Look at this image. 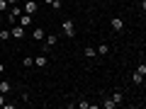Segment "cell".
<instances>
[{"instance_id": "1", "label": "cell", "mask_w": 146, "mask_h": 109, "mask_svg": "<svg viewBox=\"0 0 146 109\" xmlns=\"http://www.w3.org/2000/svg\"><path fill=\"white\" fill-rule=\"evenodd\" d=\"M56 44H58V36L56 34H46V36H44V41L39 44V46H42V53H49Z\"/></svg>"}, {"instance_id": "2", "label": "cell", "mask_w": 146, "mask_h": 109, "mask_svg": "<svg viewBox=\"0 0 146 109\" xmlns=\"http://www.w3.org/2000/svg\"><path fill=\"white\" fill-rule=\"evenodd\" d=\"M61 29H63V36H66V39H76V22L73 20H63Z\"/></svg>"}, {"instance_id": "3", "label": "cell", "mask_w": 146, "mask_h": 109, "mask_svg": "<svg viewBox=\"0 0 146 109\" xmlns=\"http://www.w3.org/2000/svg\"><path fill=\"white\" fill-rule=\"evenodd\" d=\"M110 29L115 32V34H122V32H124V20H122L119 15H115L110 20Z\"/></svg>"}, {"instance_id": "4", "label": "cell", "mask_w": 146, "mask_h": 109, "mask_svg": "<svg viewBox=\"0 0 146 109\" xmlns=\"http://www.w3.org/2000/svg\"><path fill=\"white\" fill-rule=\"evenodd\" d=\"M22 15V7L20 5H10V10H7V22L10 24H17V17Z\"/></svg>"}, {"instance_id": "5", "label": "cell", "mask_w": 146, "mask_h": 109, "mask_svg": "<svg viewBox=\"0 0 146 109\" xmlns=\"http://www.w3.org/2000/svg\"><path fill=\"white\" fill-rule=\"evenodd\" d=\"M10 39H15V41L25 39V27H22V24H12V29H10Z\"/></svg>"}, {"instance_id": "6", "label": "cell", "mask_w": 146, "mask_h": 109, "mask_svg": "<svg viewBox=\"0 0 146 109\" xmlns=\"http://www.w3.org/2000/svg\"><path fill=\"white\" fill-rule=\"evenodd\" d=\"M36 10H39V3H36V0H27L25 7H22V12H27V15H32V17L36 15Z\"/></svg>"}, {"instance_id": "7", "label": "cell", "mask_w": 146, "mask_h": 109, "mask_svg": "<svg viewBox=\"0 0 146 109\" xmlns=\"http://www.w3.org/2000/svg\"><path fill=\"white\" fill-rule=\"evenodd\" d=\"M44 36H46V34H44V27H34V29H32V39H34L36 44H42Z\"/></svg>"}, {"instance_id": "8", "label": "cell", "mask_w": 146, "mask_h": 109, "mask_svg": "<svg viewBox=\"0 0 146 109\" xmlns=\"http://www.w3.org/2000/svg\"><path fill=\"white\" fill-rule=\"evenodd\" d=\"M34 66L36 68H46L49 66V56H46V53H39V56L34 58Z\"/></svg>"}, {"instance_id": "9", "label": "cell", "mask_w": 146, "mask_h": 109, "mask_svg": "<svg viewBox=\"0 0 146 109\" xmlns=\"http://www.w3.org/2000/svg\"><path fill=\"white\" fill-rule=\"evenodd\" d=\"M32 22H34V17H32V15H27V12H22V15L17 17V24H22V27H29Z\"/></svg>"}, {"instance_id": "10", "label": "cell", "mask_w": 146, "mask_h": 109, "mask_svg": "<svg viewBox=\"0 0 146 109\" xmlns=\"http://www.w3.org/2000/svg\"><path fill=\"white\" fill-rule=\"evenodd\" d=\"M131 83H134L136 87H141V85H144V75H141L139 70H134V73H131Z\"/></svg>"}, {"instance_id": "11", "label": "cell", "mask_w": 146, "mask_h": 109, "mask_svg": "<svg viewBox=\"0 0 146 109\" xmlns=\"http://www.w3.org/2000/svg\"><path fill=\"white\" fill-rule=\"evenodd\" d=\"M95 51H98V56H110V51H112V46H110V44H100V46L95 49Z\"/></svg>"}, {"instance_id": "12", "label": "cell", "mask_w": 146, "mask_h": 109, "mask_svg": "<svg viewBox=\"0 0 146 109\" xmlns=\"http://www.w3.org/2000/svg\"><path fill=\"white\" fill-rule=\"evenodd\" d=\"M100 107H102V109H115L117 104H115V99H112V97H105V99H102V104H100Z\"/></svg>"}, {"instance_id": "13", "label": "cell", "mask_w": 146, "mask_h": 109, "mask_svg": "<svg viewBox=\"0 0 146 109\" xmlns=\"http://www.w3.org/2000/svg\"><path fill=\"white\" fill-rule=\"evenodd\" d=\"M110 97L115 99V104H117V107H119V104H122V99H124V95H122V90H115V92L110 95Z\"/></svg>"}, {"instance_id": "14", "label": "cell", "mask_w": 146, "mask_h": 109, "mask_svg": "<svg viewBox=\"0 0 146 109\" xmlns=\"http://www.w3.org/2000/svg\"><path fill=\"white\" fill-rule=\"evenodd\" d=\"M12 90V83H7V80H3V83H0V95H7Z\"/></svg>"}, {"instance_id": "15", "label": "cell", "mask_w": 146, "mask_h": 109, "mask_svg": "<svg viewBox=\"0 0 146 109\" xmlns=\"http://www.w3.org/2000/svg\"><path fill=\"white\" fill-rule=\"evenodd\" d=\"M83 56H85V58H95V56H98V51H95L93 46H85V49H83Z\"/></svg>"}, {"instance_id": "16", "label": "cell", "mask_w": 146, "mask_h": 109, "mask_svg": "<svg viewBox=\"0 0 146 109\" xmlns=\"http://www.w3.org/2000/svg\"><path fill=\"white\" fill-rule=\"evenodd\" d=\"M22 66H25V68H34V58H32V56H25V58H22Z\"/></svg>"}, {"instance_id": "17", "label": "cell", "mask_w": 146, "mask_h": 109, "mask_svg": "<svg viewBox=\"0 0 146 109\" xmlns=\"http://www.w3.org/2000/svg\"><path fill=\"white\" fill-rule=\"evenodd\" d=\"M0 41H10V29H0Z\"/></svg>"}, {"instance_id": "18", "label": "cell", "mask_w": 146, "mask_h": 109, "mask_svg": "<svg viewBox=\"0 0 146 109\" xmlns=\"http://www.w3.org/2000/svg\"><path fill=\"white\" fill-rule=\"evenodd\" d=\"M7 10H10V5H7V0H0V12H3V15H5Z\"/></svg>"}, {"instance_id": "19", "label": "cell", "mask_w": 146, "mask_h": 109, "mask_svg": "<svg viewBox=\"0 0 146 109\" xmlns=\"http://www.w3.org/2000/svg\"><path fill=\"white\" fill-rule=\"evenodd\" d=\"M61 5H63L61 0H54V3H51V5H49V7H51V10H61Z\"/></svg>"}, {"instance_id": "20", "label": "cell", "mask_w": 146, "mask_h": 109, "mask_svg": "<svg viewBox=\"0 0 146 109\" xmlns=\"http://www.w3.org/2000/svg\"><path fill=\"white\" fill-rule=\"evenodd\" d=\"M136 70H139L141 75H144V78H146V63H139V68H136Z\"/></svg>"}, {"instance_id": "21", "label": "cell", "mask_w": 146, "mask_h": 109, "mask_svg": "<svg viewBox=\"0 0 146 109\" xmlns=\"http://www.w3.org/2000/svg\"><path fill=\"white\" fill-rule=\"evenodd\" d=\"M3 107H5V109H15V107H17V102H5Z\"/></svg>"}, {"instance_id": "22", "label": "cell", "mask_w": 146, "mask_h": 109, "mask_svg": "<svg viewBox=\"0 0 146 109\" xmlns=\"http://www.w3.org/2000/svg\"><path fill=\"white\" fill-rule=\"evenodd\" d=\"M7 5H20V0H7Z\"/></svg>"}, {"instance_id": "23", "label": "cell", "mask_w": 146, "mask_h": 109, "mask_svg": "<svg viewBox=\"0 0 146 109\" xmlns=\"http://www.w3.org/2000/svg\"><path fill=\"white\" fill-rule=\"evenodd\" d=\"M0 75H5V63H0Z\"/></svg>"}, {"instance_id": "24", "label": "cell", "mask_w": 146, "mask_h": 109, "mask_svg": "<svg viewBox=\"0 0 146 109\" xmlns=\"http://www.w3.org/2000/svg\"><path fill=\"white\" fill-rule=\"evenodd\" d=\"M3 104H5V95H0V107H3Z\"/></svg>"}, {"instance_id": "25", "label": "cell", "mask_w": 146, "mask_h": 109, "mask_svg": "<svg viewBox=\"0 0 146 109\" xmlns=\"http://www.w3.org/2000/svg\"><path fill=\"white\" fill-rule=\"evenodd\" d=\"M51 3H54V0H44V5H51Z\"/></svg>"}, {"instance_id": "26", "label": "cell", "mask_w": 146, "mask_h": 109, "mask_svg": "<svg viewBox=\"0 0 146 109\" xmlns=\"http://www.w3.org/2000/svg\"><path fill=\"white\" fill-rule=\"evenodd\" d=\"M3 20H5V15H3V12H0V24H3Z\"/></svg>"}, {"instance_id": "27", "label": "cell", "mask_w": 146, "mask_h": 109, "mask_svg": "<svg viewBox=\"0 0 146 109\" xmlns=\"http://www.w3.org/2000/svg\"><path fill=\"white\" fill-rule=\"evenodd\" d=\"M90 3H102V0H90Z\"/></svg>"}]
</instances>
